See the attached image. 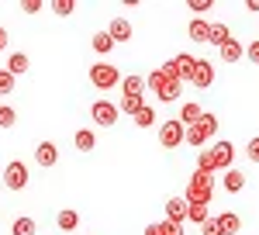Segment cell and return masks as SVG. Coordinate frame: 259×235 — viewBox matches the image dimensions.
Returning <instances> with one entry per match:
<instances>
[{
  "label": "cell",
  "mask_w": 259,
  "mask_h": 235,
  "mask_svg": "<svg viewBox=\"0 0 259 235\" xmlns=\"http://www.w3.org/2000/svg\"><path fill=\"white\" fill-rule=\"evenodd\" d=\"M14 121H18V111L11 104H0V128H11Z\"/></svg>",
  "instance_id": "cell-30"
},
{
  "label": "cell",
  "mask_w": 259,
  "mask_h": 235,
  "mask_svg": "<svg viewBox=\"0 0 259 235\" xmlns=\"http://www.w3.org/2000/svg\"><path fill=\"white\" fill-rule=\"evenodd\" d=\"M111 49H114V38H111L107 31H97V35H94V52H100V56H107Z\"/></svg>",
  "instance_id": "cell-24"
},
{
  "label": "cell",
  "mask_w": 259,
  "mask_h": 235,
  "mask_svg": "<svg viewBox=\"0 0 259 235\" xmlns=\"http://www.w3.org/2000/svg\"><path fill=\"white\" fill-rule=\"evenodd\" d=\"M118 104H111V100H94L90 104V118H94V125H104V128H111V125H118Z\"/></svg>",
  "instance_id": "cell-6"
},
{
  "label": "cell",
  "mask_w": 259,
  "mask_h": 235,
  "mask_svg": "<svg viewBox=\"0 0 259 235\" xmlns=\"http://www.w3.org/2000/svg\"><path fill=\"white\" fill-rule=\"evenodd\" d=\"M73 142H76V149H80V152H94V145H97V135H94L90 128H80Z\"/></svg>",
  "instance_id": "cell-18"
},
{
  "label": "cell",
  "mask_w": 259,
  "mask_h": 235,
  "mask_svg": "<svg viewBox=\"0 0 259 235\" xmlns=\"http://www.w3.org/2000/svg\"><path fill=\"white\" fill-rule=\"evenodd\" d=\"M7 49V28H0V52Z\"/></svg>",
  "instance_id": "cell-38"
},
{
  "label": "cell",
  "mask_w": 259,
  "mask_h": 235,
  "mask_svg": "<svg viewBox=\"0 0 259 235\" xmlns=\"http://www.w3.org/2000/svg\"><path fill=\"white\" fill-rule=\"evenodd\" d=\"M190 38L194 42H207L211 38V24H207L204 18H194L190 21Z\"/></svg>",
  "instance_id": "cell-19"
},
{
  "label": "cell",
  "mask_w": 259,
  "mask_h": 235,
  "mask_svg": "<svg viewBox=\"0 0 259 235\" xmlns=\"http://www.w3.org/2000/svg\"><path fill=\"white\" fill-rule=\"evenodd\" d=\"M245 156L252 159V163H259V135L252 138V142H249V145H245Z\"/></svg>",
  "instance_id": "cell-35"
},
{
  "label": "cell",
  "mask_w": 259,
  "mask_h": 235,
  "mask_svg": "<svg viewBox=\"0 0 259 235\" xmlns=\"http://www.w3.org/2000/svg\"><path fill=\"white\" fill-rule=\"evenodd\" d=\"M142 90H145V80L135 76V73L121 80V94H124V97H142Z\"/></svg>",
  "instance_id": "cell-14"
},
{
  "label": "cell",
  "mask_w": 259,
  "mask_h": 235,
  "mask_svg": "<svg viewBox=\"0 0 259 235\" xmlns=\"http://www.w3.org/2000/svg\"><path fill=\"white\" fill-rule=\"evenodd\" d=\"M218 225H221V232H225V235H239V232H242V218L232 215V211L218 215Z\"/></svg>",
  "instance_id": "cell-16"
},
{
  "label": "cell",
  "mask_w": 259,
  "mask_h": 235,
  "mask_svg": "<svg viewBox=\"0 0 259 235\" xmlns=\"http://www.w3.org/2000/svg\"><path fill=\"white\" fill-rule=\"evenodd\" d=\"M187 218H190V204H187V197H169V201H166V221L183 225Z\"/></svg>",
  "instance_id": "cell-9"
},
{
  "label": "cell",
  "mask_w": 259,
  "mask_h": 235,
  "mask_svg": "<svg viewBox=\"0 0 259 235\" xmlns=\"http://www.w3.org/2000/svg\"><path fill=\"white\" fill-rule=\"evenodd\" d=\"M142 107H145V100H142V97H121V104H118V111H124V114H132V118L139 114Z\"/></svg>",
  "instance_id": "cell-26"
},
{
  "label": "cell",
  "mask_w": 259,
  "mask_h": 235,
  "mask_svg": "<svg viewBox=\"0 0 259 235\" xmlns=\"http://www.w3.org/2000/svg\"><path fill=\"white\" fill-rule=\"evenodd\" d=\"M207 152H211V163H214V173L218 170H225V173L232 170V159H235V145L232 142H214Z\"/></svg>",
  "instance_id": "cell-8"
},
{
  "label": "cell",
  "mask_w": 259,
  "mask_h": 235,
  "mask_svg": "<svg viewBox=\"0 0 259 235\" xmlns=\"http://www.w3.org/2000/svg\"><path fill=\"white\" fill-rule=\"evenodd\" d=\"M200 235H225V232H221V225H218V218H211L207 225H200Z\"/></svg>",
  "instance_id": "cell-33"
},
{
  "label": "cell",
  "mask_w": 259,
  "mask_h": 235,
  "mask_svg": "<svg viewBox=\"0 0 259 235\" xmlns=\"http://www.w3.org/2000/svg\"><path fill=\"white\" fill-rule=\"evenodd\" d=\"M107 35L114 38V45H118V42H128V38H132V21H128V18H114V21H111V28H107Z\"/></svg>",
  "instance_id": "cell-12"
},
{
  "label": "cell",
  "mask_w": 259,
  "mask_h": 235,
  "mask_svg": "<svg viewBox=\"0 0 259 235\" xmlns=\"http://www.w3.org/2000/svg\"><path fill=\"white\" fill-rule=\"evenodd\" d=\"M159 235H183V225H177V221H159Z\"/></svg>",
  "instance_id": "cell-32"
},
{
  "label": "cell",
  "mask_w": 259,
  "mask_h": 235,
  "mask_svg": "<svg viewBox=\"0 0 259 235\" xmlns=\"http://www.w3.org/2000/svg\"><path fill=\"white\" fill-rule=\"evenodd\" d=\"M41 7H45L41 0H24V4H21V11H24V14H38Z\"/></svg>",
  "instance_id": "cell-34"
},
{
  "label": "cell",
  "mask_w": 259,
  "mask_h": 235,
  "mask_svg": "<svg viewBox=\"0 0 259 235\" xmlns=\"http://www.w3.org/2000/svg\"><path fill=\"white\" fill-rule=\"evenodd\" d=\"M200 114H204V111H200V107L194 104V100H187V104L180 107V121H183L187 128H190V125H197V121H200Z\"/></svg>",
  "instance_id": "cell-17"
},
{
  "label": "cell",
  "mask_w": 259,
  "mask_h": 235,
  "mask_svg": "<svg viewBox=\"0 0 259 235\" xmlns=\"http://www.w3.org/2000/svg\"><path fill=\"white\" fill-rule=\"evenodd\" d=\"M211 194H214V176L211 173H194L187 180V204H211Z\"/></svg>",
  "instance_id": "cell-2"
},
{
  "label": "cell",
  "mask_w": 259,
  "mask_h": 235,
  "mask_svg": "<svg viewBox=\"0 0 259 235\" xmlns=\"http://www.w3.org/2000/svg\"><path fill=\"white\" fill-rule=\"evenodd\" d=\"M145 87H149L159 100H166V104H169V100H177L180 90H183V80H180L173 59H169L166 66H159V69H152V73L145 76Z\"/></svg>",
  "instance_id": "cell-1"
},
{
  "label": "cell",
  "mask_w": 259,
  "mask_h": 235,
  "mask_svg": "<svg viewBox=\"0 0 259 235\" xmlns=\"http://www.w3.org/2000/svg\"><path fill=\"white\" fill-rule=\"evenodd\" d=\"M56 225H59V232H76V225H80V215L73 211V208H66L56 215Z\"/></svg>",
  "instance_id": "cell-15"
},
{
  "label": "cell",
  "mask_w": 259,
  "mask_h": 235,
  "mask_svg": "<svg viewBox=\"0 0 259 235\" xmlns=\"http://www.w3.org/2000/svg\"><path fill=\"white\" fill-rule=\"evenodd\" d=\"M197 90H207L211 83H214V62H207V59H197V69H194V80H190Z\"/></svg>",
  "instance_id": "cell-10"
},
{
  "label": "cell",
  "mask_w": 259,
  "mask_h": 235,
  "mask_svg": "<svg viewBox=\"0 0 259 235\" xmlns=\"http://www.w3.org/2000/svg\"><path fill=\"white\" fill-rule=\"evenodd\" d=\"M214 132H218V118H214V114H200L197 125L187 128V142H190V145H204Z\"/></svg>",
  "instance_id": "cell-4"
},
{
  "label": "cell",
  "mask_w": 259,
  "mask_h": 235,
  "mask_svg": "<svg viewBox=\"0 0 259 235\" xmlns=\"http://www.w3.org/2000/svg\"><path fill=\"white\" fill-rule=\"evenodd\" d=\"M242 187H245V176H242L239 170H235V166H232V170H228V173H225V190H228V194H239Z\"/></svg>",
  "instance_id": "cell-20"
},
{
  "label": "cell",
  "mask_w": 259,
  "mask_h": 235,
  "mask_svg": "<svg viewBox=\"0 0 259 235\" xmlns=\"http://www.w3.org/2000/svg\"><path fill=\"white\" fill-rule=\"evenodd\" d=\"M4 187H7V190H24V187H28V166H24L21 159H14V163L4 166Z\"/></svg>",
  "instance_id": "cell-7"
},
{
  "label": "cell",
  "mask_w": 259,
  "mask_h": 235,
  "mask_svg": "<svg viewBox=\"0 0 259 235\" xmlns=\"http://www.w3.org/2000/svg\"><path fill=\"white\" fill-rule=\"evenodd\" d=\"M11 235H35V218H18L11 225Z\"/></svg>",
  "instance_id": "cell-27"
},
{
  "label": "cell",
  "mask_w": 259,
  "mask_h": 235,
  "mask_svg": "<svg viewBox=\"0 0 259 235\" xmlns=\"http://www.w3.org/2000/svg\"><path fill=\"white\" fill-rule=\"evenodd\" d=\"M35 163L45 166V170L56 166V163H59V149H56V142H38V145H35Z\"/></svg>",
  "instance_id": "cell-11"
},
{
  "label": "cell",
  "mask_w": 259,
  "mask_h": 235,
  "mask_svg": "<svg viewBox=\"0 0 259 235\" xmlns=\"http://www.w3.org/2000/svg\"><path fill=\"white\" fill-rule=\"evenodd\" d=\"M245 59L259 66V42H249V49H245Z\"/></svg>",
  "instance_id": "cell-36"
},
{
  "label": "cell",
  "mask_w": 259,
  "mask_h": 235,
  "mask_svg": "<svg viewBox=\"0 0 259 235\" xmlns=\"http://www.w3.org/2000/svg\"><path fill=\"white\" fill-rule=\"evenodd\" d=\"M14 94V73L0 69V97H11Z\"/></svg>",
  "instance_id": "cell-29"
},
{
  "label": "cell",
  "mask_w": 259,
  "mask_h": 235,
  "mask_svg": "<svg viewBox=\"0 0 259 235\" xmlns=\"http://www.w3.org/2000/svg\"><path fill=\"white\" fill-rule=\"evenodd\" d=\"M159 142H162V149H177V145H183L187 142V125L183 121H162L159 125Z\"/></svg>",
  "instance_id": "cell-5"
},
{
  "label": "cell",
  "mask_w": 259,
  "mask_h": 235,
  "mask_svg": "<svg viewBox=\"0 0 259 235\" xmlns=\"http://www.w3.org/2000/svg\"><path fill=\"white\" fill-rule=\"evenodd\" d=\"M228 42H232V31H228V28H225V24H211V38H207V45H228Z\"/></svg>",
  "instance_id": "cell-22"
},
{
  "label": "cell",
  "mask_w": 259,
  "mask_h": 235,
  "mask_svg": "<svg viewBox=\"0 0 259 235\" xmlns=\"http://www.w3.org/2000/svg\"><path fill=\"white\" fill-rule=\"evenodd\" d=\"M135 125H139V128H152V125H156V111H152V107L145 104L139 114H135Z\"/></svg>",
  "instance_id": "cell-28"
},
{
  "label": "cell",
  "mask_w": 259,
  "mask_h": 235,
  "mask_svg": "<svg viewBox=\"0 0 259 235\" xmlns=\"http://www.w3.org/2000/svg\"><path fill=\"white\" fill-rule=\"evenodd\" d=\"M145 235H159V225H145Z\"/></svg>",
  "instance_id": "cell-39"
},
{
  "label": "cell",
  "mask_w": 259,
  "mask_h": 235,
  "mask_svg": "<svg viewBox=\"0 0 259 235\" xmlns=\"http://www.w3.org/2000/svg\"><path fill=\"white\" fill-rule=\"evenodd\" d=\"M173 66H177L180 80H194V69H197V56H187V52H180L173 59Z\"/></svg>",
  "instance_id": "cell-13"
},
{
  "label": "cell",
  "mask_w": 259,
  "mask_h": 235,
  "mask_svg": "<svg viewBox=\"0 0 259 235\" xmlns=\"http://www.w3.org/2000/svg\"><path fill=\"white\" fill-rule=\"evenodd\" d=\"M28 66H31V62H28V56H24V52H14V56L7 59V73H14V76L28 73Z\"/></svg>",
  "instance_id": "cell-21"
},
{
  "label": "cell",
  "mask_w": 259,
  "mask_h": 235,
  "mask_svg": "<svg viewBox=\"0 0 259 235\" xmlns=\"http://www.w3.org/2000/svg\"><path fill=\"white\" fill-rule=\"evenodd\" d=\"M190 11H197V14L211 11V0H190Z\"/></svg>",
  "instance_id": "cell-37"
},
{
  "label": "cell",
  "mask_w": 259,
  "mask_h": 235,
  "mask_svg": "<svg viewBox=\"0 0 259 235\" xmlns=\"http://www.w3.org/2000/svg\"><path fill=\"white\" fill-rule=\"evenodd\" d=\"M90 83H94L97 90H111V87H121V73H118V66H111V62H97V66H90Z\"/></svg>",
  "instance_id": "cell-3"
},
{
  "label": "cell",
  "mask_w": 259,
  "mask_h": 235,
  "mask_svg": "<svg viewBox=\"0 0 259 235\" xmlns=\"http://www.w3.org/2000/svg\"><path fill=\"white\" fill-rule=\"evenodd\" d=\"M187 221H194V225H207V221H211L207 204H190V218H187Z\"/></svg>",
  "instance_id": "cell-25"
},
{
  "label": "cell",
  "mask_w": 259,
  "mask_h": 235,
  "mask_svg": "<svg viewBox=\"0 0 259 235\" xmlns=\"http://www.w3.org/2000/svg\"><path fill=\"white\" fill-rule=\"evenodd\" d=\"M242 59V42H228V45H221V62H239Z\"/></svg>",
  "instance_id": "cell-23"
},
{
  "label": "cell",
  "mask_w": 259,
  "mask_h": 235,
  "mask_svg": "<svg viewBox=\"0 0 259 235\" xmlns=\"http://www.w3.org/2000/svg\"><path fill=\"white\" fill-rule=\"evenodd\" d=\"M52 11H56L59 18H66V14L76 11V0H52Z\"/></svg>",
  "instance_id": "cell-31"
}]
</instances>
